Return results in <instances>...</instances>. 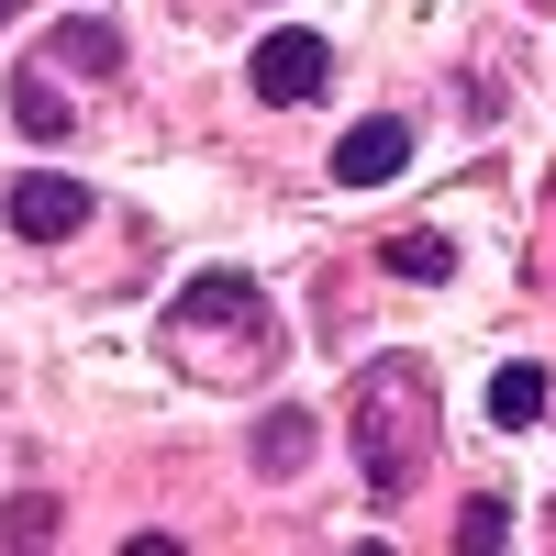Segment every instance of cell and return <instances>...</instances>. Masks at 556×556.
<instances>
[{
  "label": "cell",
  "mask_w": 556,
  "mask_h": 556,
  "mask_svg": "<svg viewBox=\"0 0 556 556\" xmlns=\"http://www.w3.org/2000/svg\"><path fill=\"white\" fill-rule=\"evenodd\" d=\"M323 78H334V45H323V34H267V45H256V101H267V112L312 101Z\"/></svg>",
  "instance_id": "obj_1"
},
{
  "label": "cell",
  "mask_w": 556,
  "mask_h": 556,
  "mask_svg": "<svg viewBox=\"0 0 556 556\" xmlns=\"http://www.w3.org/2000/svg\"><path fill=\"white\" fill-rule=\"evenodd\" d=\"M0 212H12L23 245H45V235H78V223H89V190L56 178V167H34V178H12V201H0Z\"/></svg>",
  "instance_id": "obj_2"
},
{
  "label": "cell",
  "mask_w": 556,
  "mask_h": 556,
  "mask_svg": "<svg viewBox=\"0 0 556 556\" xmlns=\"http://www.w3.org/2000/svg\"><path fill=\"white\" fill-rule=\"evenodd\" d=\"M401 156H412V123L379 112V123H356L334 146V178H345V190H379V178H401Z\"/></svg>",
  "instance_id": "obj_3"
},
{
  "label": "cell",
  "mask_w": 556,
  "mask_h": 556,
  "mask_svg": "<svg viewBox=\"0 0 556 556\" xmlns=\"http://www.w3.org/2000/svg\"><path fill=\"white\" fill-rule=\"evenodd\" d=\"M178 323H190V334H201V323H245V334H256L267 301H256L245 267H212V278H190V290H178Z\"/></svg>",
  "instance_id": "obj_4"
},
{
  "label": "cell",
  "mask_w": 556,
  "mask_h": 556,
  "mask_svg": "<svg viewBox=\"0 0 556 556\" xmlns=\"http://www.w3.org/2000/svg\"><path fill=\"white\" fill-rule=\"evenodd\" d=\"M301 456H312V412L278 401L267 424H256V468H267V479H301Z\"/></svg>",
  "instance_id": "obj_5"
},
{
  "label": "cell",
  "mask_w": 556,
  "mask_h": 556,
  "mask_svg": "<svg viewBox=\"0 0 556 556\" xmlns=\"http://www.w3.org/2000/svg\"><path fill=\"white\" fill-rule=\"evenodd\" d=\"M379 267H390V278H424V290H434V278H456V245H445V235H390V245H379Z\"/></svg>",
  "instance_id": "obj_6"
},
{
  "label": "cell",
  "mask_w": 556,
  "mask_h": 556,
  "mask_svg": "<svg viewBox=\"0 0 556 556\" xmlns=\"http://www.w3.org/2000/svg\"><path fill=\"white\" fill-rule=\"evenodd\" d=\"M534 412H545V367H534V356H513V367L490 379V424H534Z\"/></svg>",
  "instance_id": "obj_7"
},
{
  "label": "cell",
  "mask_w": 556,
  "mask_h": 556,
  "mask_svg": "<svg viewBox=\"0 0 556 556\" xmlns=\"http://www.w3.org/2000/svg\"><path fill=\"white\" fill-rule=\"evenodd\" d=\"M12 123L34 134V146H56V134H67V101H56L45 78H12Z\"/></svg>",
  "instance_id": "obj_8"
},
{
  "label": "cell",
  "mask_w": 556,
  "mask_h": 556,
  "mask_svg": "<svg viewBox=\"0 0 556 556\" xmlns=\"http://www.w3.org/2000/svg\"><path fill=\"white\" fill-rule=\"evenodd\" d=\"M456 545H468V556L513 545V501H468V513H456Z\"/></svg>",
  "instance_id": "obj_9"
},
{
  "label": "cell",
  "mask_w": 556,
  "mask_h": 556,
  "mask_svg": "<svg viewBox=\"0 0 556 556\" xmlns=\"http://www.w3.org/2000/svg\"><path fill=\"white\" fill-rule=\"evenodd\" d=\"M56 56H67V67H123V45H112V23H67Z\"/></svg>",
  "instance_id": "obj_10"
},
{
  "label": "cell",
  "mask_w": 556,
  "mask_h": 556,
  "mask_svg": "<svg viewBox=\"0 0 556 556\" xmlns=\"http://www.w3.org/2000/svg\"><path fill=\"white\" fill-rule=\"evenodd\" d=\"M45 534H56V501H45V490H23L12 513H0V545H45Z\"/></svg>",
  "instance_id": "obj_11"
},
{
  "label": "cell",
  "mask_w": 556,
  "mask_h": 556,
  "mask_svg": "<svg viewBox=\"0 0 556 556\" xmlns=\"http://www.w3.org/2000/svg\"><path fill=\"white\" fill-rule=\"evenodd\" d=\"M0 23H23V0H0Z\"/></svg>",
  "instance_id": "obj_12"
}]
</instances>
